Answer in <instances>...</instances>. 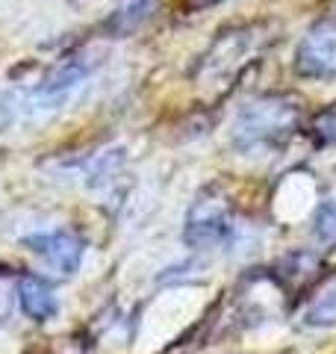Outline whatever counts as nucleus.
Wrapping results in <instances>:
<instances>
[{"instance_id":"11","label":"nucleus","mask_w":336,"mask_h":354,"mask_svg":"<svg viewBox=\"0 0 336 354\" xmlns=\"http://www.w3.org/2000/svg\"><path fill=\"white\" fill-rule=\"evenodd\" d=\"M148 9H151V0H130L127 6H121L115 15L109 21V30L112 32H130L133 27H139L144 18H148Z\"/></svg>"},{"instance_id":"8","label":"nucleus","mask_w":336,"mask_h":354,"mask_svg":"<svg viewBox=\"0 0 336 354\" xmlns=\"http://www.w3.org/2000/svg\"><path fill=\"white\" fill-rule=\"evenodd\" d=\"M86 74H88V65H83L74 57L65 59L41 80V86L36 88V97H59L62 92H68V88H74L77 83H80Z\"/></svg>"},{"instance_id":"12","label":"nucleus","mask_w":336,"mask_h":354,"mask_svg":"<svg viewBox=\"0 0 336 354\" xmlns=\"http://www.w3.org/2000/svg\"><path fill=\"white\" fill-rule=\"evenodd\" d=\"M310 139L316 142L319 148H328V145H336V104L328 106V109H321V113L312 115L310 121Z\"/></svg>"},{"instance_id":"3","label":"nucleus","mask_w":336,"mask_h":354,"mask_svg":"<svg viewBox=\"0 0 336 354\" xmlns=\"http://www.w3.org/2000/svg\"><path fill=\"white\" fill-rule=\"evenodd\" d=\"M233 236V209L230 201L218 186H207L195 198L192 209L186 216L183 239L192 251H209L227 245Z\"/></svg>"},{"instance_id":"1","label":"nucleus","mask_w":336,"mask_h":354,"mask_svg":"<svg viewBox=\"0 0 336 354\" xmlns=\"http://www.w3.org/2000/svg\"><path fill=\"white\" fill-rule=\"evenodd\" d=\"M272 36L263 30V24H245L230 27L209 44V50L200 57L195 68V83L204 88L212 101H221L224 95L239 80V74L248 68L254 57H260Z\"/></svg>"},{"instance_id":"6","label":"nucleus","mask_w":336,"mask_h":354,"mask_svg":"<svg viewBox=\"0 0 336 354\" xmlns=\"http://www.w3.org/2000/svg\"><path fill=\"white\" fill-rule=\"evenodd\" d=\"M18 301L21 310L36 322H48L56 316V295L50 283L41 281L39 274H21L18 278Z\"/></svg>"},{"instance_id":"2","label":"nucleus","mask_w":336,"mask_h":354,"mask_svg":"<svg viewBox=\"0 0 336 354\" xmlns=\"http://www.w3.org/2000/svg\"><path fill=\"white\" fill-rule=\"evenodd\" d=\"M301 124V106L295 97L265 95L245 104L233 121V145L239 151L280 148Z\"/></svg>"},{"instance_id":"4","label":"nucleus","mask_w":336,"mask_h":354,"mask_svg":"<svg viewBox=\"0 0 336 354\" xmlns=\"http://www.w3.org/2000/svg\"><path fill=\"white\" fill-rule=\"evenodd\" d=\"M295 71L307 80H328L336 74V18L316 21L295 50Z\"/></svg>"},{"instance_id":"10","label":"nucleus","mask_w":336,"mask_h":354,"mask_svg":"<svg viewBox=\"0 0 336 354\" xmlns=\"http://www.w3.org/2000/svg\"><path fill=\"white\" fill-rule=\"evenodd\" d=\"M312 236H316L324 248H336V198L321 201L312 216Z\"/></svg>"},{"instance_id":"7","label":"nucleus","mask_w":336,"mask_h":354,"mask_svg":"<svg viewBox=\"0 0 336 354\" xmlns=\"http://www.w3.org/2000/svg\"><path fill=\"white\" fill-rule=\"evenodd\" d=\"M319 272H321V260L312 251H295V254H289V257L280 260V266H277L280 283L292 292L295 290L301 292L307 283H312L319 278Z\"/></svg>"},{"instance_id":"9","label":"nucleus","mask_w":336,"mask_h":354,"mask_svg":"<svg viewBox=\"0 0 336 354\" xmlns=\"http://www.w3.org/2000/svg\"><path fill=\"white\" fill-rule=\"evenodd\" d=\"M304 319H307V325H312V328H330V325H336V274L330 281H324L321 290L312 295Z\"/></svg>"},{"instance_id":"5","label":"nucleus","mask_w":336,"mask_h":354,"mask_svg":"<svg viewBox=\"0 0 336 354\" xmlns=\"http://www.w3.org/2000/svg\"><path fill=\"white\" fill-rule=\"evenodd\" d=\"M24 245L41 257L44 263L50 266L56 274L68 278L80 269V260H83V239L74 234V230H50V234H36V236H27Z\"/></svg>"}]
</instances>
